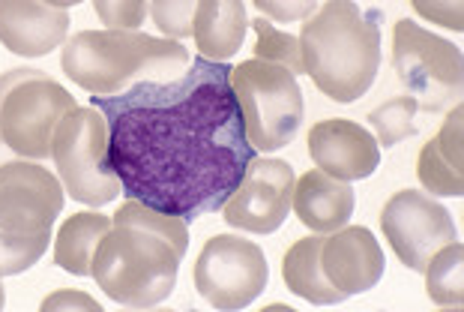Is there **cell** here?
Returning <instances> with one entry per match:
<instances>
[{
    "label": "cell",
    "instance_id": "9c48e42d",
    "mask_svg": "<svg viewBox=\"0 0 464 312\" xmlns=\"http://www.w3.org/2000/svg\"><path fill=\"white\" fill-rule=\"evenodd\" d=\"M270 268L258 243L237 234H216L195 261V288L216 309H246L264 295Z\"/></svg>",
    "mask_w": 464,
    "mask_h": 312
},
{
    "label": "cell",
    "instance_id": "9a60e30c",
    "mask_svg": "<svg viewBox=\"0 0 464 312\" xmlns=\"http://www.w3.org/2000/svg\"><path fill=\"white\" fill-rule=\"evenodd\" d=\"M69 36L66 9L45 0H0V45L18 57H45Z\"/></svg>",
    "mask_w": 464,
    "mask_h": 312
},
{
    "label": "cell",
    "instance_id": "3957f363",
    "mask_svg": "<svg viewBox=\"0 0 464 312\" xmlns=\"http://www.w3.org/2000/svg\"><path fill=\"white\" fill-rule=\"evenodd\" d=\"M303 73L333 102H357L381 70V9L327 0L300 34Z\"/></svg>",
    "mask_w": 464,
    "mask_h": 312
},
{
    "label": "cell",
    "instance_id": "52a82bcc",
    "mask_svg": "<svg viewBox=\"0 0 464 312\" xmlns=\"http://www.w3.org/2000/svg\"><path fill=\"white\" fill-rule=\"evenodd\" d=\"M52 160L63 190L75 201L102 208L121 195V180L108 162V123L100 109H72L54 132Z\"/></svg>",
    "mask_w": 464,
    "mask_h": 312
},
{
    "label": "cell",
    "instance_id": "2e32d148",
    "mask_svg": "<svg viewBox=\"0 0 464 312\" xmlns=\"http://www.w3.org/2000/svg\"><path fill=\"white\" fill-rule=\"evenodd\" d=\"M353 204H357V195H353L351 183L321 169L305 171L294 183L291 208L303 226L314 234H333L348 226V219L353 217Z\"/></svg>",
    "mask_w": 464,
    "mask_h": 312
},
{
    "label": "cell",
    "instance_id": "f546056e",
    "mask_svg": "<svg viewBox=\"0 0 464 312\" xmlns=\"http://www.w3.org/2000/svg\"><path fill=\"white\" fill-rule=\"evenodd\" d=\"M36 70H22V66H15V70H6L4 75H0V105H4V100H6V93L13 91V87L18 84V82H24V78H31Z\"/></svg>",
    "mask_w": 464,
    "mask_h": 312
},
{
    "label": "cell",
    "instance_id": "4dcf8cb0",
    "mask_svg": "<svg viewBox=\"0 0 464 312\" xmlns=\"http://www.w3.org/2000/svg\"><path fill=\"white\" fill-rule=\"evenodd\" d=\"M48 6H57V9H69V6H78L84 4V0H45Z\"/></svg>",
    "mask_w": 464,
    "mask_h": 312
},
{
    "label": "cell",
    "instance_id": "7c38bea8",
    "mask_svg": "<svg viewBox=\"0 0 464 312\" xmlns=\"http://www.w3.org/2000/svg\"><path fill=\"white\" fill-rule=\"evenodd\" d=\"M63 210V183L36 162L0 165V229L13 234H52Z\"/></svg>",
    "mask_w": 464,
    "mask_h": 312
},
{
    "label": "cell",
    "instance_id": "7402d4cb",
    "mask_svg": "<svg viewBox=\"0 0 464 312\" xmlns=\"http://www.w3.org/2000/svg\"><path fill=\"white\" fill-rule=\"evenodd\" d=\"M417 112L420 105L413 96H392V100L378 105L369 114V123L381 148H396L399 141L417 135Z\"/></svg>",
    "mask_w": 464,
    "mask_h": 312
},
{
    "label": "cell",
    "instance_id": "4316f807",
    "mask_svg": "<svg viewBox=\"0 0 464 312\" xmlns=\"http://www.w3.org/2000/svg\"><path fill=\"white\" fill-rule=\"evenodd\" d=\"M411 6L431 24L456 34L464 31V0H411Z\"/></svg>",
    "mask_w": 464,
    "mask_h": 312
},
{
    "label": "cell",
    "instance_id": "ac0fdd59",
    "mask_svg": "<svg viewBox=\"0 0 464 312\" xmlns=\"http://www.w3.org/2000/svg\"><path fill=\"white\" fill-rule=\"evenodd\" d=\"M249 18L243 0H198L195 6L192 36L201 57L207 61H228L240 52Z\"/></svg>",
    "mask_w": 464,
    "mask_h": 312
},
{
    "label": "cell",
    "instance_id": "cb8c5ba5",
    "mask_svg": "<svg viewBox=\"0 0 464 312\" xmlns=\"http://www.w3.org/2000/svg\"><path fill=\"white\" fill-rule=\"evenodd\" d=\"M48 240H52V234H34V238H27V234H13L0 229V279L31 270L45 256Z\"/></svg>",
    "mask_w": 464,
    "mask_h": 312
},
{
    "label": "cell",
    "instance_id": "8fae6325",
    "mask_svg": "<svg viewBox=\"0 0 464 312\" xmlns=\"http://www.w3.org/2000/svg\"><path fill=\"white\" fill-rule=\"evenodd\" d=\"M294 165L285 160H261L255 156L246 169L240 187L222 204L225 222L237 231L273 234L282 229L291 210L294 195Z\"/></svg>",
    "mask_w": 464,
    "mask_h": 312
},
{
    "label": "cell",
    "instance_id": "d4e9b609",
    "mask_svg": "<svg viewBox=\"0 0 464 312\" xmlns=\"http://www.w3.org/2000/svg\"><path fill=\"white\" fill-rule=\"evenodd\" d=\"M195 6L198 0H150V15L160 34L168 39H186L192 36Z\"/></svg>",
    "mask_w": 464,
    "mask_h": 312
},
{
    "label": "cell",
    "instance_id": "6da1fadb",
    "mask_svg": "<svg viewBox=\"0 0 464 312\" xmlns=\"http://www.w3.org/2000/svg\"><path fill=\"white\" fill-rule=\"evenodd\" d=\"M108 123V162L126 199L195 222L222 210L258 156L225 61L192 57L174 82L91 96Z\"/></svg>",
    "mask_w": 464,
    "mask_h": 312
},
{
    "label": "cell",
    "instance_id": "5bb4252c",
    "mask_svg": "<svg viewBox=\"0 0 464 312\" xmlns=\"http://www.w3.org/2000/svg\"><path fill=\"white\" fill-rule=\"evenodd\" d=\"M309 156L321 171L351 183L372 178L381 165V144L365 126L335 117L312 126Z\"/></svg>",
    "mask_w": 464,
    "mask_h": 312
},
{
    "label": "cell",
    "instance_id": "277c9868",
    "mask_svg": "<svg viewBox=\"0 0 464 312\" xmlns=\"http://www.w3.org/2000/svg\"><path fill=\"white\" fill-rule=\"evenodd\" d=\"M189 48L177 39L141 31H78L63 43L61 66L78 87L93 96H114L144 75H174L189 66Z\"/></svg>",
    "mask_w": 464,
    "mask_h": 312
},
{
    "label": "cell",
    "instance_id": "8992f818",
    "mask_svg": "<svg viewBox=\"0 0 464 312\" xmlns=\"http://www.w3.org/2000/svg\"><path fill=\"white\" fill-rule=\"evenodd\" d=\"M392 70L420 109L431 114L450 112L461 100V48L413 24L411 18H401L392 27Z\"/></svg>",
    "mask_w": 464,
    "mask_h": 312
},
{
    "label": "cell",
    "instance_id": "7a4b0ae2",
    "mask_svg": "<svg viewBox=\"0 0 464 312\" xmlns=\"http://www.w3.org/2000/svg\"><path fill=\"white\" fill-rule=\"evenodd\" d=\"M186 249L189 226L183 217L126 199L93 252L91 277L114 304L150 309L171 297Z\"/></svg>",
    "mask_w": 464,
    "mask_h": 312
},
{
    "label": "cell",
    "instance_id": "f1b7e54d",
    "mask_svg": "<svg viewBox=\"0 0 464 312\" xmlns=\"http://www.w3.org/2000/svg\"><path fill=\"white\" fill-rule=\"evenodd\" d=\"M43 312H61V309H82V312H102V307L96 304L91 295H84V291H57V295L45 297Z\"/></svg>",
    "mask_w": 464,
    "mask_h": 312
},
{
    "label": "cell",
    "instance_id": "1f68e13d",
    "mask_svg": "<svg viewBox=\"0 0 464 312\" xmlns=\"http://www.w3.org/2000/svg\"><path fill=\"white\" fill-rule=\"evenodd\" d=\"M6 307V291H4V282H0V309Z\"/></svg>",
    "mask_w": 464,
    "mask_h": 312
},
{
    "label": "cell",
    "instance_id": "d6986e66",
    "mask_svg": "<svg viewBox=\"0 0 464 312\" xmlns=\"http://www.w3.org/2000/svg\"><path fill=\"white\" fill-rule=\"evenodd\" d=\"M111 229V217L100 210H82L72 213L54 240V265L72 273V277H91L93 270V252Z\"/></svg>",
    "mask_w": 464,
    "mask_h": 312
},
{
    "label": "cell",
    "instance_id": "e0dca14e",
    "mask_svg": "<svg viewBox=\"0 0 464 312\" xmlns=\"http://www.w3.org/2000/svg\"><path fill=\"white\" fill-rule=\"evenodd\" d=\"M464 109L461 102L452 105L447 121H443L440 132L420 151L417 160V174L420 183L431 195H452L461 199L464 195V156H461V141H464Z\"/></svg>",
    "mask_w": 464,
    "mask_h": 312
},
{
    "label": "cell",
    "instance_id": "30bf717a",
    "mask_svg": "<svg viewBox=\"0 0 464 312\" xmlns=\"http://www.w3.org/2000/svg\"><path fill=\"white\" fill-rule=\"evenodd\" d=\"M381 229L392 252L401 258V265L417 273L426 270L429 258L440 247L459 240L450 210L434 201L431 195L417 190H401L383 204Z\"/></svg>",
    "mask_w": 464,
    "mask_h": 312
},
{
    "label": "cell",
    "instance_id": "ffe728a7",
    "mask_svg": "<svg viewBox=\"0 0 464 312\" xmlns=\"http://www.w3.org/2000/svg\"><path fill=\"white\" fill-rule=\"evenodd\" d=\"M321 243L324 238H303L285 252L282 261V279L288 291L297 297L309 300L314 307H333L342 304L344 295L330 286V279L321 270Z\"/></svg>",
    "mask_w": 464,
    "mask_h": 312
},
{
    "label": "cell",
    "instance_id": "603a6c76",
    "mask_svg": "<svg viewBox=\"0 0 464 312\" xmlns=\"http://www.w3.org/2000/svg\"><path fill=\"white\" fill-rule=\"evenodd\" d=\"M255 27V57L264 63L285 66L288 73H303V54H300V39L279 31L270 18H255L249 22Z\"/></svg>",
    "mask_w": 464,
    "mask_h": 312
},
{
    "label": "cell",
    "instance_id": "5b68a950",
    "mask_svg": "<svg viewBox=\"0 0 464 312\" xmlns=\"http://www.w3.org/2000/svg\"><path fill=\"white\" fill-rule=\"evenodd\" d=\"M231 87L243 114L246 139L255 151L273 153L297 139L303 126V91L297 75L255 57L231 66Z\"/></svg>",
    "mask_w": 464,
    "mask_h": 312
},
{
    "label": "cell",
    "instance_id": "4fadbf2b",
    "mask_svg": "<svg viewBox=\"0 0 464 312\" xmlns=\"http://www.w3.org/2000/svg\"><path fill=\"white\" fill-rule=\"evenodd\" d=\"M383 268H387V258H383L381 243L362 226H342L321 243L324 277L344 297L362 295L378 286L383 279Z\"/></svg>",
    "mask_w": 464,
    "mask_h": 312
},
{
    "label": "cell",
    "instance_id": "44dd1931",
    "mask_svg": "<svg viewBox=\"0 0 464 312\" xmlns=\"http://www.w3.org/2000/svg\"><path fill=\"white\" fill-rule=\"evenodd\" d=\"M426 295L438 307L464 304V247L459 240L440 247L426 265Z\"/></svg>",
    "mask_w": 464,
    "mask_h": 312
},
{
    "label": "cell",
    "instance_id": "83f0119b",
    "mask_svg": "<svg viewBox=\"0 0 464 312\" xmlns=\"http://www.w3.org/2000/svg\"><path fill=\"white\" fill-rule=\"evenodd\" d=\"M252 4L261 9L264 18L282 22V24L305 22V18L318 9V0H252Z\"/></svg>",
    "mask_w": 464,
    "mask_h": 312
},
{
    "label": "cell",
    "instance_id": "ba28073f",
    "mask_svg": "<svg viewBox=\"0 0 464 312\" xmlns=\"http://www.w3.org/2000/svg\"><path fill=\"white\" fill-rule=\"evenodd\" d=\"M72 109H78L75 96L36 70L31 78L18 82L0 105V144L22 160H45L52 156L57 126Z\"/></svg>",
    "mask_w": 464,
    "mask_h": 312
},
{
    "label": "cell",
    "instance_id": "484cf974",
    "mask_svg": "<svg viewBox=\"0 0 464 312\" xmlns=\"http://www.w3.org/2000/svg\"><path fill=\"white\" fill-rule=\"evenodd\" d=\"M93 9L105 27H121V31H138L150 13L147 0H93Z\"/></svg>",
    "mask_w": 464,
    "mask_h": 312
}]
</instances>
